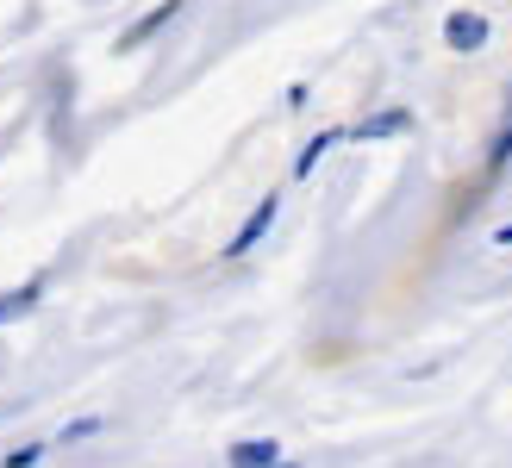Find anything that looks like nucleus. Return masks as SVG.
Returning a JSON list of instances; mask_svg holds the SVG:
<instances>
[{
	"label": "nucleus",
	"instance_id": "nucleus-1",
	"mask_svg": "<svg viewBox=\"0 0 512 468\" xmlns=\"http://www.w3.org/2000/svg\"><path fill=\"white\" fill-rule=\"evenodd\" d=\"M275 213H281V200H275V194H269V200H256V206H250V219L238 225V238L225 244V256H250L256 244L269 238V225H275Z\"/></svg>",
	"mask_w": 512,
	"mask_h": 468
},
{
	"label": "nucleus",
	"instance_id": "nucleus-3",
	"mask_svg": "<svg viewBox=\"0 0 512 468\" xmlns=\"http://www.w3.org/2000/svg\"><path fill=\"white\" fill-rule=\"evenodd\" d=\"M400 132H413V113L406 107H388V113H375V119H363L350 138H363V144H375V138H400Z\"/></svg>",
	"mask_w": 512,
	"mask_h": 468
},
{
	"label": "nucleus",
	"instance_id": "nucleus-10",
	"mask_svg": "<svg viewBox=\"0 0 512 468\" xmlns=\"http://www.w3.org/2000/svg\"><path fill=\"white\" fill-rule=\"evenodd\" d=\"M506 156H512V125H506V132H500V144H494V150H488V163H494V169H500V163H506Z\"/></svg>",
	"mask_w": 512,
	"mask_h": 468
},
{
	"label": "nucleus",
	"instance_id": "nucleus-5",
	"mask_svg": "<svg viewBox=\"0 0 512 468\" xmlns=\"http://www.w3.org/2000/svg\"><path fill=\"white\" fill-rule=\"evenodd\" d=\"M175 7H182V0H163V7H150V13H144V19L132 25V32H125V38H119V50H138V44H144L150 32H163V25L175 19Z\"/></svg>",
	"mask_w": 512,
	"mask_h": 468
},
{
	"label": "nucleus",
	"instance_id": "nucleus-9",
	"mask_svg": "<svg viewBox=\"0 0 512 468\" xmlns=\"http://www.w3.org/2000/svg\"><path fill=\"white\" fill-rule=\"evenodd\" d=\"M100 431V419H75V425H63V444H82V437H94Z\"/></svg>",
	"mask_w": 512,
	"mask_h": 468
},
{
	"label": "nucleus",
	"instance_id": "nucleus-2",
	"mask_svg": "<svg viewBox=\"0 0 512 468\" xmlns=\"http://www.w3.org/2000/svg\"><path fill=\"white\" fill-rule=\"evenodd\" d=\"M488 32H494L488 13H450V19H444V44H450V50H463V57L488 44Z\"/></svg>",
	"mask_w": 512,
	"mask_h": 468
},
{
	"label": "nucleus",
	"instance_id": "nucleus-8",
	"mask_svg": "<svg viewBox=\"0 0 512 468\" xmlns=\"http://www.w3.org/2000/svg\"><path fill=\"white\" fill-rule=\"evenodd\" d=\"M44 456V444H19V450H7V456H0V468H32Z\"/></svg>",
	"mask_w": 512,
	"mask_h": 468
},
{
	"label": "nucleus",
	"instance_id": "nucleus-4",
	"mask_svg": "<svg viewBox=\"0 0 512 468\" xmlns=\"http://www.w3.org/2000/svg\"><path fill=\"white\" fill-rule=\"evenodd\" d=\"M225 462H232V468H275L281 450H275V437H244V444L225 450Z\"/></svg>",
	"mask_w": 512,
	"mask_h": 468
},
{
	"label": "nucleus",
	"instance_id": "nucleus-7",
	"mask_svg": "<svg viewBox=\"0 0 512 468\" xmlns=\"http://www.w3.org/2000/svg\"><path fill=\"white\" fill-rule=\"evenodd\" d=\"M338 138H344V132H319V138H313V144H306V150H300V156H294V175H300V181H306V175H313V169H319V156H325V150H331V144H338Z\"/></svg>",
	"mask_w": 512,
	"mask_h": 468
},
{
	"label": "nucleus",
	"instance_id": "nucleus-6",
	"mask_svg": "<svg viewBox=\"0 0 512 468\" xmlns=\"http://www.w3.org/2000/svg\"><path fill=\"white\" fill-rule=\"evenodd\" d=\"M38 294H44V281H25L19 294H0V325H13L19 312H32V306H38Z\"/></svg>",
	"mask_w": 512,
	"mask_h": 468
},
{
	"label": "nucleus",
	"instance_id": "nucleus-11",
	"mask_svg": "<svg viewBox=\"0 0 512 468\" xmlns=\"http://www.w3.org/2000/svg\"><path fill=\"white\" fill-rule=\"evenodd\" d=\"M494 244H500V250H512V219H506V225L494 231Z\"/></svg>",
	"mask_w": 512,
	"mask_h": 468
}]
</instances>
